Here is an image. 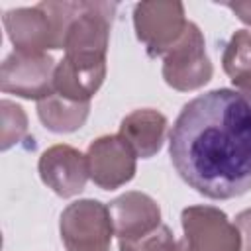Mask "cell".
Returning a JSON list of instances; mask_svg holds the SVG:
<instances>
[{
  "label": "cell",
  "instance_id": "cell-1",
  "mask_svg": "<svg viewBox=\"0 0 251 251\" xmlns=\"http://www.w3.org/2000/svg\"><path fill=\"white\" fill-rule=\"evenodd\" d=\"M180 178L212 200L251 190V100L231 88L208 90L182 106L169 135Z\"/></svg>",
  "mask_w": 251,
  "mask_h": 251
},
{
  "label": "cell",
  "instance_id": "cell-2",
  "mask_svg": "<svg viewBox=\"0 0 251 251\" xmlns=\"http://www.w3.org/2000/svg\"><path fill=\"white\" fill-rule=\"evenodd\" d=\"M114 12L116 4L110 2H78L65 31V57L78 63H106Z\"/></svg>",
  "mask_w": 251,
  "mask_h": 251
},
{
  "label": "cell",
  "instance_id": "cell-3",
  "mask_svg": "<svg viewBox=\"0 0 251 251\" xmlns=\"http://www.w3.org/2000/svg\"><path fill=\"white\" fill-rule=\"evenodd\" d=\"M59 231L67 251H110L114 235L110 210L92 198L76 200L63 210Z\"/></svg>",
  "mask_w": 251,
  "mask_h": 251
},
{
  "label": "cell",
  "instance_id": "cell-4",
  "mask_svg": "<svg viewBox=\"0 0 251 251\" xmlns=\"http://www.w3.org/2000/svg\"><path fill=\"white\" fill-rule=\"evenodd\" d=\"M180 251H241L237 226L216 206H188L180 214Z\"/></svg>",
  "mask_w": 251,
  "mask_h": 251
},
{
  "label": "cell",
  "instance_id": "cell-5",
  "mask_svg": "<svg viewBox=\"0 0 251 251\" xmlns=\"http://www.w3.org/2000/svg\"><path fill=\"white\" fill-rule=\"evenodd\" d=\"M214 75L210 57L206 55V43L200 27L188 22L182 37L163 57L165 82L180 92L202 88Z\"/></svg>",
  "mask_w": 251,
  "mask_h": 251
},
{
  "label": "cell",
  "instance_id": "cell-6",
  "mask_svg": "<svg viewBox=\"0 0 251 251\" xmlns=\"http://www.w3.org/2000/svg\"><path fill=\"white\" fill-rule=\"evenodd\" d=\"M57 63L49 53L14 49L0 67V88L27 100H41L55 92Z\"/></svg>",
  "mask_w": 251,
  "mask_h": 251
},
{
  "label": "cell",
  "instance_id": "cell-7",
  "mask_svg": "<svg viewBox=\"0 0 251 251\" xmlns=\"http://www.w3.org/2000/svg\"><path fill=\"white\" fill-rule=\"evenodd\" d=\"M186 25L182 2H139L133 8L135 35L153 57H165L178 43Z\"/></svg>",
  "mask_w": 251,
  "mask_h": 251
},
{
  "label": "cell",
  "instance_id": "cell-8",
  "mask_svg": "<svg viewBox=\"0 0 251 251\" xmlns=\"http://www.w3.org/2000/svg\"><path fill=\"white\" fill-rule=\"evenodd\" d=\"M88 176L104 190L124 186L135 176L137 155L120 135H102L86 149Z\"/></svg>",
  "mask_w": 251,
  "mask_h": 251
},
{
  "label": "cell",
  "instance_id": "cell-9",
  "mask_svg": "<svg viewBox=\"0 0 251 251\" xmlns=\"http://www.w3.org/2000/svg\"><path fill=\"white\" fill-rule=\"evenodd\" d=\"M4 27L18 51L47 53V49H63L59 29L41 2L31 8L8 10L4 14Z\"/></svg>",
  "mask_w": 251,
  "mask_h": 251
},
{
  "label": "cell",
  "instance_id": "cell-10",
  "mask_svg": "<svg viewBox=\"0 0 251 251\" xmlns=\"http://www.w3.org/2000/svg\"><path fill=\"white\" fill-rule=\"evenodd\" d=\"M37 171L41 180L61 198L80 194L90 178L86 155L65 143L47 147L39 157Z\"/></svg>",
  "mask_w": 251,
  "mask_h": 251
},
{
  "label": "cell",
  "instance_id": "cell-11",
  "mask_svg": "<svg viewBox=\"0 0 251 251\" xmlns=\"http://www.w3.org/2000/svg\"><path fill=\"white\" fill-rule=\"evenodd\" d=\"M114 235L120 241H135L161 226V208L145 192L129 190L108 204Z\"/></svg>",
  "mask_w": 251,
  "mask_h": 251
},
{
  "label": "cell",
  "instance_id": "cell-12",
  "mask_svg": "<svg viewBox=\"0 0 251 251\" xmlns=\"http://www.w3.org/2000/svg\"><path fill=\"white\" fill-rule=\"evenodd\" d=\"M167 118L161 112L153 108H141L133 110L122 120L118 135L127 141L137 157L149 159L161 151L167 135Z\"/></svg>",
  "mask_w": 251,
  "mask_h": 251
},
{
  "label": "cell",
  "instance_id": "cell-13",
  "mask_svg": "<svg viewBox=\"0 0 251 251\" xmlns=\"http://www.w3.org/2000/svg\"><path fill=\"white\" fill-rule=\"evenodd\" d=\"M106 78V63H78L63 57L55 69V92L76 102H90Z\"/></svg>",
  "mask_w": 251,
  "mask_h": 251
},
{
  "label": "cell",
  "instance_id": "cell-14",
  "mask_svg": "<svg viewBox=\"0 0 251 251\" xmlns=\"http://www.w3.org/2000/svg\"><path fill=\"white\" fill-rule=\"evenodd\" d=\"M90 114V102H76L53 92L37 102L41 124L55 133H71L84 126Z\"/></svg>",
  "mask_w": 251,
  "mask_h": 251
},
{
  "label": "cell",
  "instance_id": "cell-15",
  "mask_svg": "<svg viewBox=\"0 0 251 251\" xmlns=\"http://www.w3.org/2000/svg\"><path fill=\"white\" fill-rule=\"evenodd\" d=\"M224 73L231 78L251 73V29H237L222 55Z\"/></svg>",
  "mask_w": 251,
  "mask_h": 251
},
{
  "label": "cell",
  "instance_id": "cell-16",
  "mask_svg": "<svg viewBox=\"0 0 251 251\" xmlns=\"http://www.w3.org/2000/svg\"><path fill=\"white\" fill-rule=\"evenodd\" d=\"M0 118H2V127H0V149L6 151L12 145L20 143L27 135V116L22 106L10 100L0 102Z\"/></svg>",
  "mask_w": 251,
  "mask_h": 251
},
{
  "label": "cell",
  "instance_id": "cell-17",
  "mask_svg": "<svg viewBox=\"0 0 251 251\" xmlns=\"http://www.w3.org/2000/svg\"><path fill=\"white\" fill-rule=\"evenodd\" d=\"M176 241L169 226H159L149 235L135 241H120V251H176Z\"/></svg>",
  "mask_w": 251,
  "mask_h": 251
},
{
  "label": "cell",
  "instance_id": "cell-18",
  "mask_svg": "<svg viewBox=\"0 0 251 251\" xmlns=\"http://www.w3.org/2000/svg\"><path fill=\"white\" fill-rule=\"evenodd\" d=\"M241 235V251H251V208L239 212L233 222Z\"/></svg>",
  "mask_w": 251,
  "mask_h": 251
},
{
  "label": "cell",
  "instance_id": "cell-19",
  "mask_svg": "<svg viewBox=\"0 0 251 251\" xmlns=\"http://www.w3.org/2000/svg\"><path fill=\"white\" fill-rule=\"evenodd\" d=\"M243 24H247V25H251V2L247 0V2H227L226 4Z\"/></svg>",
  "mask_w": 251,
  "mask_h": 251
},
{
  "label": "cell",
  "instance_id": "cell-20",
  "mask_svg": "<svg viewBox=\"0 0 251 251\" xmlns=\"http://www.w3.org/2000/svg\"><path fill=\"white\" fill-rule=\"evenodd\" d=\"M231 82H233V86H235L237 92H241L243 96H247L251 100V73L241 75V76H235V78H231Z\"/></svg>",
  "mask_w": 251,
  "mask_h": 251
}]
</instances>
